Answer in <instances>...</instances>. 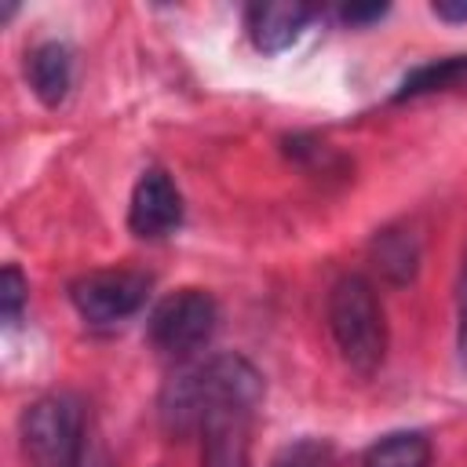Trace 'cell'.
Instances as JSON below:
<instances>
[{
  "label": "cell",
  "instance_id": "cell-13",
  "mask_svg": "<svg viewBox=\"0 0 467 467\" xmlns=\"http://www.w3.org/2000/svg\"><path fill=\"white\" fill-rule=\"evenodd\" d=\"M26 299H29V285H26L22 270H18L15 263H7L4 274H0V314H4L7 325H15V321L22 317Z\"/></svg>",
  "mask_w": 467,
  "mask_h": 467
},
{
  "label": "cell",
  "instance_id": "cell-2",
  "mask_svg": "<svg viewBox=\"0 0 467 467\" xmlns=\"http://www.w3.org/2000/svg\"><path fill=\"white\" fill-rule=\"evenodd\" d=\"M328 332L350 372L372 376L387 358V317L368 277L343 274L328 292Z\"/></svg>",
  "mask_w": 467,
  "mask_h": 467
},
{
  "label": "cell",
  "instance_id": "cell-15",
  "mask_svg": "<svg viewBox=\"0 0 467 467\" xmlns=\"http://www.w3.org/2000/svg\"><path fill=\"white\" fill-rule=\"evenodd\" d=\"M383 15H387V4H350V7L339 11V18L350 22V26H365V22H376Z\"/></svg>",
  "mask_w": 467,
  "mask_h": 467
},
{
  "label": "cell",
  "instance_id": "cell-5",
  "mask_svg": "<svg viewBox=\"0 0 467 467\" xmlns=\"http://www.w3.org/2000/svg\"><path fill=\"white\" fill-rule=\"evenodd\" d=\"M150 292V277L139 270H95L69 285V303L88 325H117L131 317Z\"/></svg>",
  "mask_w": 467,
  "mask_h": 467
},
{
  "label": "cell",
  "instance_id": "cell-7",
  "mask_svg": "<svg viewBox=\"0 0 467 467\" xmlns=\"http://www.w3.org/2000/svg\"><path fill=\"white\" fill-rule=\"evenodd\" d=\"M26 80L44 106H58L73 88V47L66 40H40L26 55Z\"/></svg>",
  "mask_w": 467,
  "mask_h": 467
},
{
  "label": "cell",
  "instance_id": "cell-8",
  "mask_svg": "<svg viewBox=\"0 0 467 467\" xmlns=\"http://www.w3.org/2000/svg\"><path fill=\"white\" fill-rule=\"evenodd\" d=\"M310 18H314V11L303 4H255V7H248V33L259 51L277 55L299 40V33L306 29Z\"/></svg>",
  "mask_w": 467,
  "mask_h": 467
},
{
  "label": "cell",
  "instance_id": "cell-14",
  "mask_svg": "<svg viewBox=\"0 0 467 467\" xmlns=\"http://www.w3.org/2000/svg\"><path fill=\"white\" fill-rule=\"evenodd\" d=\"M456 350H460V365L467 368V252H463L460 281H456Z\"/></svg>",
  "mask_w": 467,
  "mask_h": 467
},
{
  "label": "cell",
  "instance_id": "cell-10",
  "mask_svg": "<svg viewBox=\"0 0 467 467\" xmlns=\"http://www.w3.org/2000/svg\"><path fill=\"white\" fill-rule=\"evenodd\" d=\"M372 255H376V266L394 281V285H405L416 277V266H420V244L409 230H398V226H387L376 234L372 241Z\"/></svg>",
  "mask_w": 467,
  "mask_h": 467
},
{
  "label": "cell",
  "instance_id": "cell-1",
  "mask_svg": "<svg viewBox=\"0 0 467 467\" xmlns=\"http://www.w3.org/2000/svg\"><path fill=\"white\" fill-rule=\"evenodd\" d=\"M259 401V368L241 354H215L204 365L171 376L157 412L171 438L201 434V467H248Z\"/></svg>",
  "mask_w": 467,
  "mask_h": 467
},
{
  "label": "cell",
  "instance_id": "cell-17",
  "mask_svg": "<svg viewBox=\"0 0 467 467\" xmlns=\"http://www.w3.org/2000/svg\"><path fill=\"white\" fill-rule=\"evenodd\" d=\"M77 467H113V460H109V452L102 445H88Z\"/></svg>",
  "mask_w": 467,
  "mask_h": 467
},
{
  "label": "cell",
  "instance_id": "cell-3",
  "mask_svg": "<svg viewBox=\"0 0 467 467\" xmlns=\"http://www.w3.org/2000/svg\"><path fill=\"white\" fill-rule=\"evenodd\" d=\"M18 438L29 467H77L88 449L80 401L73 394L36 398L18 420Z\"/></svg>",
  "mask_w": 467,
  "mask_h": 467
},
{
  "label": "cell",
  "instance_id": "cell-12",
  "mask_svg": "<svg viewBox=\"0 0 467 467\" xmlns=\"http://www.w3.org/2000/svg\"><path fill=\"white\" fill-rule=\"evenodd\" d=\"M274 467H332V449L321 438H299L277 452Z\"/></svg>",
  "mask_w": 467,
  "mask_h": 467
},
{
  "label": "cell",
  "instance_id": "cell-4",
  "mask_svg": "<svg viewBox=\"0 0 467 467\" xmlns=\"http://www.w3.org/2000/svg\"><path fill=\"white\" fill-rule=\"evenodd\" d=\"M215 321H219V306L204 288H175L164 299H157V306L150 310L146 336L161 354L182 358L212 339Z\"/></svg>",
  "mask_w": 467,
  "mask_h": 467
},
{
  "label": "cell",
  "instance_id": "cell-6",
  "mask_svg": "<svg viewBox=\"0 0 467 467\" xmlns=\"http://www.w3.org/2000/svg\"><path fill=\"white\" fill-rule=\"evenodd\" d=\"M182 223V193L179 186L168 179V171L161 168H146L135 186H131V201H128V230L135 237L157 241L175 234Z\"/></svg>",
  "mask_w": 467,
  "mask_h": 467
},
{
  "label": "cell",
  "instance_id": "cell-16",
  "mask_svg": "<svg viewBox=\"0 0 467 467\" xmlns=\"http://www.w3.org/2000/svg\"><path fill=\"white\" fill-rule=\"evenodd\" d=\"M431 11L445 22H467V0H438Z\"/></svg>",
  "mask_w": 467,
  "mask_h": 467
},
{
  "label": "cell",
  "instance_id": "cell-9",
  "mask_svg": "<svg viewBox=\"0 0 467 467\" xmlns=\"http://www.w3.org/2000/svg\"><path fill=\"white\" fill-rule=\"evenodd\" d=\"M452 88H467V55H445V58H434V62L416 66L398 84L394 102L434 95V91H452Z\"/></svg>",
  "mask_w": 467,
  "mask_h": 467
},
{
  "label": "cell",
  "instance_id": "cell-11",
  "mask_svg": "<svg viewBox=\"0 0 467 467\" xmlns=\"http://www.w3.org/2000/svg\"><path fill=\"white\" fill-rule=\"evenodd\" d=\"M427 463H431V441L420 431L383 434L361 460V467H427Z\"/></svg>",
  "mask_w": 467,
  "mask_h": 467
}]
</instances>
